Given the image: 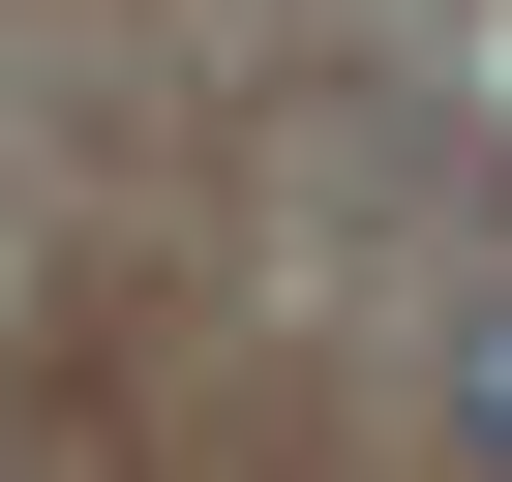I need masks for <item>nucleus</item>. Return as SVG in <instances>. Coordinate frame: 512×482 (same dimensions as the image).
<instances>
[{
    "instance_id": "obj_1",
    "label": "nucleus",
    "mask_w": 512,
    "mask_h": 482,
    "mask_svg": "<svg viewBox=\"0 0 512 482\" xmlns=\"http://www.w3.org/2000/svg\"><path fill=\"white\" fill-rule=\"evenodd\" d=\"M482 452H512V302H482Z\"/></svg>"
}]
</instances>
